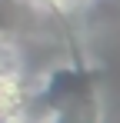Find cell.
Returning <instances> with one entry per match:
<instances>
[{"instance_id": "cell-1", "label": "cell", "mask_w": 120, "mask_h": 123, "mask_svg": "<svg viewBox=\"0 0 120 123\" xmlns=\"http://www.w3.org/2000/svg\"><path fill=\"white\" fill-rule=\"evenodd\" d=\"M10 73H20V53L13 40L0 33V77H10Z\"/></svg>"}, {"instance_id": "cell-2", "label": "cell", "mask_w": 120, "mask_h": 123, "mask_svg": "<svg viewBox=\"0 0 120 123\" xmlns=\"http://www.w3.org/2000/svg\"><path fill=\"white\" fill-rule=\"evenodd\" d=\"M0 123H10V120H3V117H0Z\"/></svg>"}]
</instances>
